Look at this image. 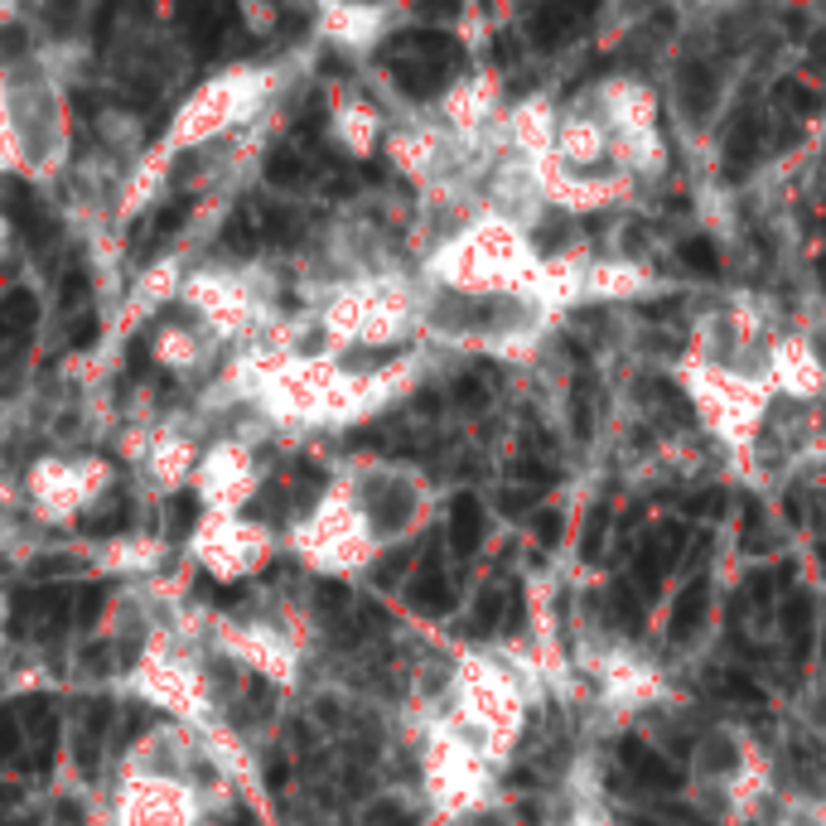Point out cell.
<instances>
[{"instance_id":"obj_28","label":"cell","mask_w":826,"mask_h":826,"mask_svg":"<svg viewBox=\"0 0 826 826\" xmlns=\"http://www.w3.org/2000/svg\"><path fill=\"white\" fill-rule=\"evenodd\" d=\"M527 503H531L527 488H503V513H523Z\"/></svg>"},{"instance_id":"obj_16","label":"cell","mask_w":826,"mask_h":826,"mask_svg":"<svg viewBox=\"0 0 826 826\" xmlns=\"http://www.w3.org/2000/svg\"><path fill=\"white\" fill-rule=\"evenodd\" d=\"M682 261L696 276H715V271H721V251L705 242V237H686V242H682Z\"/></svg>"},{"instance_id":"obj_29","label":"cell","mask_w":826,"mask_h":826,"mask_svg":"<svg viewBox=\"0 0 826 826\" xmlns=\"http://www.w3.org/2000/svg\"><path fill=\"white\" fill-rule=\"evenodd\" d=\"M812 69H826V44H822V39L812 44Z\"/></svg>"},{"instance_id":"obj_13","label":"cell","mask_w":826,"mask_h":826,"mask_svg":"<svg viewBox=\"0 0 826 826\" xmlns=\"http://www.w3.org/2000/svg\"><path fill=\"white\" fill-rule=\"evenodd\" d=\"M774 97H778L783 106H788L793 116H817V112H822V97H817V92H812V87L797 83V78H788V83H778Z\"/></svg>"},{"instance_id":"obj_1","label":"cell","mask_w":826,"mask_h":826,"mask_svg":"<svg viewBox=\"0 0 826 826\" xmlns=\"http://www.w3.org/2000/svg\"><path fill=\"white\" fill-rule=\"evenodd\" d=\"M122 826H194V793L169 778H141L122 797Z\"/></svg>"},{"instance_id":"obj_21","label":"cell","mask_w":826,"mask_h":826,"mask_svg":"<svg viewBox=\"0 0 826 826\" xmlns=\"http://www.w3.org/2000/svg\"><path fill=\"white\" fill-rule=\"evenodd\" d=\"M20 750V721L16 711H0V758H10Z\"/></svg>"},{"instance_id":"obj_8","label":"cell","mask_w":826,"mask_h":826,"mask_svg":"<svg viewBox=\"0 0 826 826\" xmlns=\"http://www.w3.org/2000/svg\"><path fill=\"white\" fill-rule=\"evenodd\" d=\"M585 16H590V10H580V6H541L537 16H531V39H537V49H556Z\"/></svg>"},{"instance_id":"obj_27","label":"cell","mask_w":826,"mask_h":826,"mask_svg":"<svg viewBox=\"0 0 826 826\" xmlns=\"http://www.w3.org/2000/svg\"><path fill=\"white\" fill-rule=\"evenodd\" d=\"M768 580H774V576H768V570H754L750 585H744V595H750L754 605H764V599H768Z\"/></svg>"},{"instance_id":"obj_4","label":"cell","mask_w":826,"mask_h":826,"mask_svg":"<svg viewBox=\"0 0 826 826\" xmlns=\"http://www.w3.org/2000/svg\"><path fill=\"white\" fill-rule=\"evenodd\" d=\"M619 758H623V768L638 778V783H648V788H658V793H672V788H682V774L668 764L662 754H652L643 740H623L619 744Z\"/></svg>"},{"instance_id":"obj_17","label":"cell","mask_w":826,"mask_h":826,"mask_svg":"<svg viewBox=\"0 0 826 826\" xmlns=\"http://www.w3.org/2000/svg\"><path fill=\"white\" fill-rule=\"evenodd\" d=\"M503 615V590L498 585H488L484 595H478V605H474V623H469V633H488L493 623H498Z\"/></svg>"},{"instance_id":"obj_15","label":"cell","mask_w":826,"mask_h":826,"mask_svg":"<svg viewBox=\"0 0 826 826\" xmlns=\"http://www.w3.org/2000/svg\"><path fill=\"white\" fill-rule=\"evenodd\" d=\"M735 764H740V750L725 735H711L701 744V768H711V774H730Z\"/></svg>"},{"instance_id":"obj_3","label":"cell","mask_w":826,"mask_h":826,"mask_svg":"<svg viewBox=\"0 0 826 826\" xmlns=\"http://www.w3.org/2000/svg\"><path fill=\"white\" fill-rule=\"evenodd\" d=\"M402 53H406V59L392 63V83L402 87L406 97H416V102L435 97L440 83H445V63H435L431 53H416V49H406V44H402Z\"/></svg>"},{"instance_id":"obj_20","label":"cell","mask_w":826,"mask_h":826,"mask_svg":"<svg viewBox=\"0 0 826 826\" xmlns=\"http://www.w3.org/2000/svg\"><path fill=\"white\" fill-rule=\"evenodd\" d=\"M615 609H619V623L623 629H643V619H638V605H633V595H629V585H615Z\"/></svg>"},{"instance_id":"obj_25","label":"cell","mask_w":826,"mask_h":826,"mask_svg":"<svg viewBox=\"0 0 826 826\" xmlns=\"http://www.w3.org/2000/svg\"><path fill=\"white\" fill-rule=\"evenodd\" d=\"M721 503H725V493H721V488H711V493H696V498H691L686 508H691V513H701V517H705V513L715 517V513H721Z\"/></svg>"},{"instance_id":"obj_24","label":"cell","mask_w":826,"mask_h":826,"mask_svg":"<svg viewBox=\"0 0 826 826\" xmlns=\"http://www.w3.org/2000/svg\"><path fill=\"white\" fill-rule=\"evenodd\" d=\"M531 527H537L541 546H556V537H561V517H556V513H537V523H531Z\"/></svg>"},{"instance_id":"obj_18","label":"cell","mask_w":826,"mask_h":826,"mask_svg":"<svg viewBox=\"0 0 826 826\" xmlns=\"http://www.w3.org/2000/svg\"><path fill=\"white\" fill-rule=\"evenodd\" d=\"M411 556H416V551H411V546H392V551L382 556L378 566H372V580H378V585H396V576H406Z\"/></svg>"},{"instance_id":"obj_6","label":"cell","mask_w":826,"mask_h":826,"mask_svg":"<svg viewBox=\"0 0 826 826\" xmlns=\"http://www.w3.org/2000/svg\"><path fill=\"white\" fill-rule=\"evenodd\" d=\"M705 609H711V585L705 580H691L672 605V619H668V638L672 643H691L705 623Z\"/></svg>"},{"instance_id":"obj_30","label":"cell","mask_w":826,"mask_h":826,"mask_svg":"<svg viewBox=\"0 0 826 826\" xmlns=\"http://www.w3.org/2000/svg\"><path fill=\"white\" fill-rule=\"evenodd\" d=\"M817 286L826 290V257H817Z\"/></svg>"},{"instance_id":"obj_19","label":"cell","mask_w":826,"mask_h":826,"mask_svg":"<svg viewBox=\"0 0 826 826\" xmlns=\"http://www.w3.org/2000/svg\"><path fill=\"white\" fill-rule=\"evenodd\" d=\"M605 531H609V508H599V513L590 517V527H585V546H580L585 561H595V556L605 551Z\"/></svg>"},{"instance_id":"obj_23","label":"cell","mask_w":826,"mask_h":826,"mask_svg":"<svg viewBox=\"0 0 826 826\" xmlns=\"http://www.w3.org/2000/svg\"><path fill=\"white\" fill-rule=\"evenodd\" d=\"M576 435H590V382H576Z\"/></svg>"},{"instance_id":"obj_2","label":"cell","mask_w":826,"mask_h":826,"mask_svg":"<svg viewBox=\"0 0 826 826\" xmlns=\"http://www.w3.org/2000/svg\"><path fill=\"white\" fill-rule=\"evenodd\" d=\"M363 508H368V523L378 527L382 537H392V531H402V523L411 517V488L392 474H378L363 493Z\"/></svg>"},{"instance_id":"obj_26","label":"cell","mask_w":826,"mask_h":826,"mask_svg":"<svg viewBox=\"0 0 826 826\" xmlns=\"http://www.w3.org/2000/svg\"><path fill=\"white\" fill-rule=\"evenodd\" d=\"M455 396H460V402H464V406H484V402H488V392H484V388H478V382H474V378H464V382H460V388H455Z\"/></svg>"},{"instance_id":"obj_7","label":"cell","mask_w":826,"mask_h":826,"mask_svg":"<svg viewBox=\"0 0 826 826\" xmlns=\"http://www.w3.org/2000/svg\"><path fill=\"white\" fill-rule=\"evenodd\" d=\"M406 599L416 609H425V615H445L450 605H455V590L445 585V576L435 570V561H425L416 576H411V585H406Z\"/></svg>"},{"instance_id":"obj_14","label":"cell","mask_w":826,"mask_h":826,"mask_svg":"<svg viewBox=\"0 0 826 826\" xmlns=\"http://www.w3.org/2000/svg\"><path fill=\"white\" fill-rule=\"evenodd\" d=\"M266 179H271L276 189H286V184H300V179H304V155H296V151H276L271 159H266Z\"/></svg>"},{"instance_id":"obj_31","label":"cell","mask_w":826,"mask_h":826,"mask_svg":"<svg viewBox=\"0 0 826 826\" xmlns=\"http://www.w3.org/2000/svg\"><path fill=\"white\" fill-rule=\"evenodd\" d=\"M812 715H817V721H826V701H817V711H812Z\"/></svg>"},{"instance_id":"obj_11","label":"cell","mask_w":826,"mask_h":826,"mask_svg":"<svg viewBox=\"0 0 826 826\" xmlns=\"http://www.w3.org/2000/svg\"><path fill=\"white\" fill-rule=\"evenodd\" d=\"M793 768H797V783H803L807 793H822L826 788V754H822V744L817 740H803V744H793Z\"/></svg>"},{"instance_id":"obj_9","label":"cell","mask_w":826,"mask_h":826,"mask_svg":"<svg viewBox=\"0 0 826 826\" xmlns=\"http://www.w3.org/2000/svg\"><path fill=\"white\" fill-rule=\"evenodd\" d=\"M677 97L691 116H711V102H715V73L705 63H682V78H677Z\"/></svg>"},{"instance_id":"obj_5","label":"cell","mask_w":826,"mask_h":826,"mask_svg":"<svg viewBox=\"0 0 826 826\" xmlns=\"http://www.w3.org/2000/svg\"><path fill=\"white\" fill-rule=\"evenodd\" d=\"M478 546H484V503H478L474 493H460V498L450 503V551H455L460 561H469Z\"/></svg>"},{"instance_id":"obj_12","label":"cell","mask_w":826,"mask_h":826,"mask_svg":"<svg viewBox=\"0 0 826 826\" xmlns=\"http://www.w3.org/2000/svg\"><path fill=\"white\" fill-rule=\"evenodd\" d=\"M754 151H758V116H744V122L735 126V136H730V145H725V155H730V179L744 175V165L754 159Z\"/></svg>"},{"instance_id":"obj_22","label":"cell","mask_w":826,"mask_h":826,"mask_svg":"<svg viewBox=\"0 0 826 826\" xmlns=\"http://www.w3.org/2000/svg\"><path fill=\"white\" fill-rule=\"evenodd\" d=\"M725 691H730V701H750V705L764 701V691H758V686L750 682V677H740V672H730V677H725Z\"/></svg>"},{"instance_id":"obj_32","label":"cell","mask_w":826,"mask_h":826,"mask_svg":"<svg viewBox=\"0 0 826 826\" xmlns=\"http://www.w3.org/2000/svg\"><path fill=\"white\" fill-rule=\"evenodd\" d=\"M822 652H826V633H822Z\"/></svg>"},{"instance_id":"obj_10","label":"cell","mask_w":826,"mask_h":826,"mask_svg":"<svg viewBox=\"0 0 826 826\" xmlns=\"http://www.w3.org/2000/svg\"><path fill=\"white\" fill-rule=\"evenodd\" d=\"M783 633H788V643H793V658L807 662V652H812V599L807 595H793L788 619H783Z\"/></svg>"}]
</instances>
